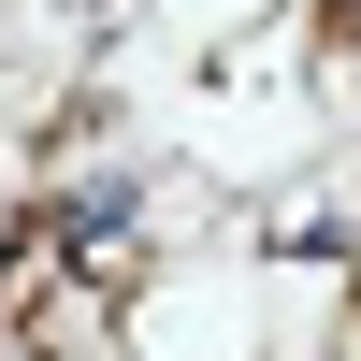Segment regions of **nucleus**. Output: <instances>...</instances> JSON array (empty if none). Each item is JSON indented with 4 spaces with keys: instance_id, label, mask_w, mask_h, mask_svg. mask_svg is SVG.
<instances>
[{
    "instance_id": "nucleus-1",
    "label": "nucleus",
    "mask_w": 361,
    "mask_h": 361,
    "mask_svg": "<svg viewBox=\"0 0 361 361\" xmlns=\"http://www.w3.org/2000/svg\"><path fill=\"white\" fill-rule=\"evenodd\" d=\"M333 44H361V0H333Z\"/></svg>"
}]
</instances>
